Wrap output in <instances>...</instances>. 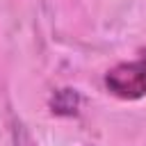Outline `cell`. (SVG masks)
Wrapping results in <instances>:
<instances>
[{
  "instance_id": "cell-2",
  "label": "cell",
  "mask_w": 146,
  "mask_h": 146,
  "mask_svg": "<svg viewBox=\"0 0 146 146\" xmlns=\"http://www.w3.org/2000/svg\"><path fill=\"white\" fill-rule=\"evenodd\" d=\"M50 107L55 114H75L80 107V96L75 89H59L52 94Z\"/></svg>"
},
{
  "instance_id": "cell-1",
  "label": "cell",
  "mask_w": 146,
  "mask_h": 146,
  "mask_svg": "<svg viewBox=\"0 0 146 146\" xmlns=\"http://www.w3.org/2000/svg\"><path fill=\"white\" fill-rule=\"evenodd\" d=\"M105 87L110 94L123 100H137L146 96V50L139 52L137 59L121 62L105 73Z\"/></svg>"
}]
</instances>
